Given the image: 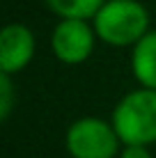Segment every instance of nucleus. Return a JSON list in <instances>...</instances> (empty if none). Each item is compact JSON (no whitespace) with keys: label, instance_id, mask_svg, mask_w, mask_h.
I'll return each instance as SVG.
<instances>
[{"label":"nucleus","instance_id":"6","mask_svg":"<svg viewBox=\"0 0 156 158\" xmlns=\"http://www.w3.org/2000/svg\"><path fill=\"white\" fill-rule=\"evenodd\" d=\"M131 71L145 89H156V30H149L131 53Z\"/></svg>","mask_w":156,"mask_h":158},{"label":"nucleus","instance_id":"1","mask_svg":"<svg viewBox=\"0 0 156 158\" xmlns=\"http://www.w3.org/2000/svg\"><path fill=\"white\" fill-rule=\"evenodd\" d=\"M92 25L96 37L110 46H136L149 32V12L138 0H106Z\"/></svg>","mask_w":156,"mask_h":158},{"label":"nucleus","instance_id":"4","mask_svg":"<svg viewBox=\"0 0 156 158\" xmlns=\"http://www.w3.org/2000/svg\"><path fill=\"white\" fill-rule=\"evenodd\" d=\"M96 32L83 19H60V23L53 28L51 48L53 55L64 64H80L85 62L94 51Z\"/></svg>","mask_w":156,"mask_h":158},{"label":"nucleus","instance_id":"9","mask_svg":"<svg viewBox=\"0 0 156 158\" xmlns=\"http://www.w3.org/2000/svg\"><path fill=\"white\" fill-rule=\"evenodd\" d=\"M117 158H152V154H149V147L145 144H122Z\"/></svg>","mask_w":156,"mask_h":158},{"label":"nucleus","instance_id":"3","mask_svg":"<svg viewBox=\"0 0 156 158\" xmlns=\"http://www.w3.org/2000/svg\"><path fill=\"white\" fill-rule=\"evenodd\" d=\"M64 147L71 158H115L122 151V140L112 122L83 117L67 128Z\"/></svg>","mask_w":156,"mask_h":158},{"label":"nucleus","instance_id":"7","mask_svg":"<svg viewBox=\"0 0 156 158\" xmlns=\"http://www.w3.org/2000/svg\"><path fill=\"white\" fill-rule=\"evenodd\" d=\"M51 12H55L60 19H94L96 12L103 7L106 0H46Z\"/></svg>","mask_w":156,"mask_h":158},{"label":"nucleus","instance_id":"2","mask_svg":"<svg viewBox=\"0 0 156 158\" xmlns=\"http://www.w3.org/2000/svg\"><path fill=\"white\" fill-rule=\"evenodd\" d=\"M112 126L122 144H154L156 142V89H133L112 110Z\"/></svg>","mask_w":156,"mask_h":158},{"label":"nucleus","instance_id":"5","mask_svg":"<svg viewBox=\"0 0 156 158\" xmlns=\"http://www.w3.org/2000/svg\"><path fill=\"white\" fill-rule=\"evenodd\" d=\"M35 55V37L23 23H9L0 32V71L19 73Z\"/></svg>","mask_w":156,"mask_h":158},{"label":"nucleus","instance_id":"8","mask_svg":"<svg viewBox=\"0 0 156 158\" xmlns=\"http://www.w3.org/2000/svg\"><path fill=\"white\" fill-rule=\"evenodd\" d=\"M12 80L9 73L0 71V119H7L12 112Z\"/></svg>","mask_w":156,"mask_h":158}]
</instances>
